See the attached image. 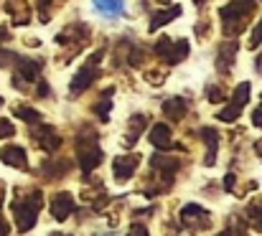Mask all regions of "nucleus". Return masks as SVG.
<instances>
[{"label":"nucleus","instance_id":"nucleus-1","mask_svg":"<svg viewBox=\"0 0 262 236\" xmlns=\"http://www.w3.org/2000/svg\"><path fill=\"white\" fill-rule=\"evenodd\" d=\"M94 8L102 15L115 18V15H122L125 13V0H94Z\"/></svg>","mask_w":262,"mask_h":236},{"label":"nucleus","instance_id":"nucleus-2","mask_svg":"<svg viewBox=\"0 0 262 236\" xmlns=\"http://www.w3.org/2000/svg\"><path fill=\"white\" fill-rule=\"evenodd\" d=\"M0 157L8 162V165H15V168H23L26 165V153L20 150V148H15V145H10V148H5Z\"/></svg>","mask_w":262,"mask_h":236},{"label":"nucleus","instance_id":"nucleus-3","mask_svg":"<svg viewBox=\"0 0 262 236\" xmlns=\"http://www.w3.org/2000/svg\"><path fill=\"white\" fill-rule=\"evenodd\" d=\"M97 61H99V56H94L92 61H89V66L82 72V77H74V84H72V91H82L84 86H87V81L92 79V72L97 69Z\"/></svg>","mask_w":262,"mask_h":236},{"label":"nucleus","instance_id":"nucleus-4","mask_svg":"<svg viewBox=\"0 0 262 236\" xmlns=\"http://www.w3.org/2000/svg\"><path fill=\"white\" fill-rule=\"evenodd\" d=\"M181 10L178 8H173V10H168V13H161V15H156V20H153V28H158V26H163L166 20H171L173 15H178Z\"/></svg>","mask_w":262,"mask_h":236},{"label":"nucleus","instance_id":"nucleus-5","mask_svg":"<svg viewBox=\"0 0 262 236\" xmlns=\"http://www.w3.org/2000/svg\"><path fill=\"white\" fill-rule=\"evenodd\" d=\"M13 132H15V127L10 122H0V137H10Z\"/></svg>","mask_w":262,"mask_h":236},{"label":"nucleus","instance_id":"nucleus-6","mask_svg":"<svg viewBox=\"0 0 262 236\" xmlns=\"http://www.w3.org/2000/svg\"><path fill=\"white\" fill-rule=\"evenodd\" d=\"M260 38H262V26H260V28H257V31H255V36H252V43H257Z\"/></svg>","mask_w":262,"mask_h":236}]
</instances>
